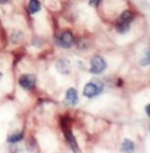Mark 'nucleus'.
<instances>
[{
    "mask_svg": "<svg viewBox=\"0 0 150 153\" xmlns=\"http://www.w3.org/2000/svg\"><path fill=\"white\" fill-rule=\"evenodd\" d=\"M71 125H72L71 118H69L68 116H63L60 118V127H61L63 131L71 129Z\"/></svg>",
    "mask_w": 150,
    "mask_h": 153,
    "instance_id": "11",
    "label": "nucleus"
},
{
    "mask_svg": "<svg viewBox=\"0 0 150 153\" xmlns=\"http://www.w3.org/2000/svg\"><path fill=\"white\" fill-rule=\"evenodd\" d=\"M145 112H146V115H147V116L149 117V116H150V105H149V104L145 107Z\"/></svg>",
    "mask_w": 150,
    "mask_h": 153,
    "instance_id": "15",
    "label": "nucleus"
},
{
    "mask_svg": "<svg viewBox=\"0 0 150 153\" xmlns=\"http://www.w3.org/2000/svg\"><path fill=\"white\" fill-rule=\"evenodd\" d=\"M101 2V0H89V5L91 6H97Z\"/></svg>",
    "mask_w": 150,
    "mask_h": 153,
    "instance_id": "14",
    "label": "nucleus"
},
{
    "mask_svg": "<svg viewBox=\"0 0 150 153\" xmlns=\"http://www.w3.org/2000/svg\"><path fill=\"white\" fill-rule=\"evenodd\" d=\"M102 90H103V83L100 80H95V83L89 82L85 85L84 90H83V95L88 98H92L101 93Z\"/></svg>",
    "mask_w": 150,
    "mask_h": 153,
    "instance_id": "2",
    "label": "nucleus"
},
{
    "mask_svg": "<svg viewBox=\"0 0 150 153\" xmlns=\"http://www.w3.org/2000/svg\"><path fill=\"white\" fill-rule=\"evenodd\" d=\"M41 9V5L38 0H30L28 4V10L31 14H35Z\"/></svg>",
    "mask_w": 150,
    "mask_h": 153,
    "instance_id": "10",
    "label": "nucleus"
},
{
    "mask_svg": "<svg viewBox=\"0 0 150 153\" xmlns=\"http://www.w3.org/2000/svg\"><path fill=\"white\" fill-rule=\"evenodd\" d=\"M36 78L32 74H23L19 78V84L26 90H32L35 86Z\"/></svg>",
    "mask_w": 150,
    "mask_h": 153,
    "instance_id": "4",
    "label": "nucleus"
},
{
    "mask_svg": "<svg viewBox=\"0 0 150 153\" xmlns=\"http://www.w3.org/2000/svg\"><path fill=\"white\" fill-rule=\"evenodd\" d=\"M56 67L61 74H68L71 70V64L68 59L62 58L56 63Z\"/></svg>",
    "mask_w": 150,
    "mask_h": 153,
    "instance_id": "8",
    "label": "nucleus"
},
{
    "mask_svg": "<svg viewBox=\"0 0 150 153\" xmlns=\"http://www.w3.org/2000/svg\"><path fill=\"white\" fill-rule=\"evenodd\" d=\"M1 77H2V73L0 72V79H1Z\"/></svg>",
    "mask_w": 150,
    "mask_h": 153,
    "instance_id": "17",
    "label": "nucleus"
},
{
    "mask_svg": "<svg viewBox=\"0 0 150 153\" xmlns=\"http://www.w3.org/2000/svg\"><path fill=\"white\" fill-rule=\"evenodd\" d=\"M23 137H24V134H23V132H20V133H16V134H12L10 135L9 137H8L7 141L10 143H16V142H19V141H21L23 139Z\"/></svg>",
    "mask_w": 150,
    "mask_h": 153,
    "instance_id": "12",
    "label": "nucleus"
},
{
    "mask_svg": "<svg viewBox=\"0 0 150 153\" xmlns=\"http://www.w3.org/2000/svg\"><path fill=\"white\" fill-rule=\"evenodd\" d=\"M8 1H9V0H0V4H5V3H7Z\"/></svg>",
    "mask_w": 150,
    "mask_h": 153,
    "instance_id": "16",
    "label": "nucleus"
},
{
    "mask_svg": "<svg viewBox=\"0 0 150 153\" xmlns=\"http://www.w3.org/2000/svg\"><path fill=\"white\" fill-rule=\"evenodd\" d=\"M135 149L134 142L130 139H125L122 143V147H121V151L123 152H133Z\"/></svg>",
    "mask_w": 150,
    "mask_h": 153,
    "instance_id": "9",
    "label": "nucleus"
},
{
    "mask_svg": "<svg viewBox=\"0 0 150 153\" xmlns=\"http://www.w3.org/2000/svg\"><path fill=\"white\" fill-rule=\"evenodd\" d=\"M150 57H149V49H147L146 52H145V56L143 57V59L141 60L140 64L142 66H146V65H149V61H150Z\"/></svg>",
    "mask_w": 150,
    "mask_h": 153,
    "instance_id": "13",
    "label": "nucleus"
},
{
    "mask_svg": "<svg viewBox=\"0 0 150 153\" xmlns=\"http://www.w3.org/2000/svg\"><path fill=\"white\" fill-rule=\"evenodd\" d=\"M63 133H64L65 139H66V141H67V143L69 144V146H70V148L72 149V151L79 152L78 143H77V141H76V138H75L74 135L72 134L71 129H68V130L63 131Z\"/></svg>",
    "mask_w": 150,
    "mask_h": 153,
    "instance_id": "7",
    "label": "nucleus"
},
{
    "mask_svg": "<svg viewBox=\"0 0 150 153\" xmlns=\"http://www.w3.org/2000/svg\"><path fill=\"white\" fill-rule=\"evenodd\" d=\"M65 104L70 106V107H74L75 105L78 103V94H77L76 89L74 88H69L66 91V96H65Z\"/></svg>",
    "mask_w": 150,
    "mask_h": 153,
    "instance_id": "6",
    "label": "nucleus"
},
{
    "mask_svg": "<svg viewBox=\"0 0 150 153\" xmlns=\"http://www.w3.org/2000/svg\"><path fill=\"white\" fill-rule=\"evenodd\" d=\"M74 42V36L71 31H65L57 39V44L63 48H69Z\"/></svg>",
    "mask_w": 150,
    "mask_h": 153,
    "instance_id": "5",
    "label": "nucleus"
},
{
    "mask_svg": "<svg viewBox=\"0 0 150 153\" xmlns=\"http://www.w3.org/2000/svg\"><path fill=\"white\" fill-rule=\"evenodd\" d=\"M133 19H134V15L130 10L123 11L116 21V30L121 34L128 32L129 25L133 21Z\"/></svg>",
    "mask_w": 150,
    "mask_h": 153,
    "instance_id": "1",
    "label": "nucleus"
},
{
    "mask_svg": "<svg viewBox=\"0 0 150 153\" xmlns=\"http://www.w3.org/2000/svg\"><path fill=\"white\" fill-rule=\"evenodd\" d=\"M107 67L105 60L103 59V57L97 55L93 57V59L91 60V68L90 72L93 74H100L105 70Z\"/></svg>",
    "mask_w": 150,
    "mask_h": 153,
    "instance_id": "3",
    "label": "nucleus"
}]
</instances>
